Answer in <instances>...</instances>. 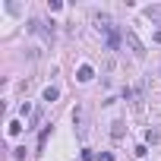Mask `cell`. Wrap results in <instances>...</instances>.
<instances>
[{"label":"cell","mask_w":161,"mask_h":161,"mask_svg":"<svg viewBox=\"0 0 161 161\" xmlns=\"http://www.w3.org/2000/svg\"><path fill=\"white\" fill-rule=\"evenodd\" d=\"M123 41H126V47L133 51V57H136V60H142V57H145V47H142V41H139L133 32H123Z\"/></svg>","instance_id":"1"},{"label":"cell","mask_w":161,"mask_h":161,"mask_svg":"<svg viewBox=\"0 0 161 161\" xmlns=\"http://www.w3.org/2000/svg\"><path fill=\"white\" fill-rule=\"evenodd\" d=\"M73 123H76V136L86 139V133H89V126H86V108H76L73 111Z\"/></svg>","instance_id":"2"},{"label":"cell","mask_w":161,"mask_h":161,"mask_svg":"<svg viewBox=\"0 0 161 161\" xmlns=\"http://www.w3.org/2000/svg\"><path fill=\"white\" fill-rule=\"evenodd\" d=\"M92 76H95V69H92L89 63H82V66H79V69H76V79H79V82H89V79H92Z\"/></svg>","instance_id":"3"},{"label":"cell","mask_w":161,"mask_h":161,"mask_svg":"<svg viewBox=\"0 0 161 161\" xmlns=\"http://www.w3.org/2000/svg\"><path fill=\"white\" fill-rule=\"evenodd\" d=\"M142 13H145V19H152V22H161V3H155V7H145Z\"/></svg>","instance_id":"4"},{"label":"cell","mask_w":161,"mask_h":161,"mask_svg":"<svg viewBox=\"0 0 161 161\" xmlns=\"http://www.w3.org/2000/svg\"><path fill=\"white\" fill-rule=\"evenodd\" d=\"M57 95H60V89H57V86H47V89H44V101H47V104H51V101H57Z\"/></svg>","instance_id":"5"},{"label":"cell","mask_w":161,"mask_h":161,"mask_svg":"<svg viewBox=\"0 0 161 161\" xmlns=\"http://www.w3.org/2000/svg\"><path fill=\"white\" fill-rule=\"evenodd\" d=\"M7 133H10V136H19V133H22V123H19V120H13V123H10V130H7Z\"/></svg>","instance_id":"6"},{"label":"cell","mask_w":161,"mask_h":161,"mask_svg":"<svg viewBox=\"0 0 161 161\" xmlns=\"http://www.w3.org/2000/svg\"><path fill=\"white\" fill-rule=\"evenodd\" d=\"M111 136H114V139H120V136H123V120H117V123H114V130H111Z\"/></svg>","instance_id":"7"},{"label":"cell","mask_w":161,"mask_h":161,"mask_svg":"<svg viewBox=\"0 0 161 161\" xmlns=\"http://www.w3.org/2000/svg\"><path fill=\"white\" fill-rule=\"evenodd\" d=\"M13 158H16V161H22V158H25V148H22V145H16V148H13Z\"/></svg>","instance_id":"8"},{"label":"cell","mask_w":161,"mask_h":161,"mask_svg":"<svg viewBox=\"0 0 161 161\" xmlns=\"http://www.w3.org/2000/svg\"><path fill=\"white\" fill-rule=\"evenodd\" d=\"M98 161H114V155H111V152H101V155H98Z\"/></svg>","instance_id":"9"}]
</instances>
